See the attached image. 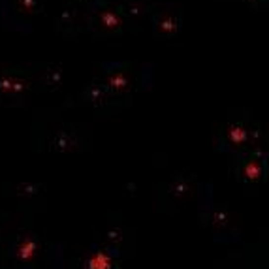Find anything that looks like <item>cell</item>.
Wrapping results in <instances>:
<instances>
[{
  "instance_id": "1",
  "label": "cell",
  "mask_w": 269,
  "mask_h": 269,
  "mask_svg": "<svg viewBox=\"0 0 269 269\" xmlns=\"http://www.w3.org/2000/svg\"><path fill=\"white\" fill-rule=\"evenodd\" d=\"M128 17L117 0H100L87 10V30L96 40H110L128 27Z\"/></svg>"
},
{
  "instance_id": "2",
  "label": "cell",
  "mask_w": 269,
  "mask_h": 269,
  "mask_svg": "<svg viewBox=\"0 0 269 269\" xmlns=\"http://www.w3.org/2000/svg\"><path fill=\"white\" fill-rule=\"evenodd\" d=\"M41 13L40 0H2V25L10 32H29Z\"/></svg>"
},
{
  "instance_id": "3",
  "label": "cell",
  "mask_w": 269,
  "mask_h": 269,
  "mask_svg": "<svg viewBox=\"0 0 269 269\" xmlns=\"http://www.w3.org/2000/svg\"><path fill=\"white\" fill-rule=\"evenodd\" d=\"M30 66H15L0 62V100H23L32 89Z\"/></svg>"
},
{
  "instance_id": "4",
  "label": "cell",
  "mask_w": 269,
  "mask_h": 269,
  "mask_svg": "<svg viewBox=\"0 0 269 269\" xmlns=\"http://www.w3.org/2000/svg\"><path fill=\"white\" fill-rule=\"evenodd\" d=\"M87 10L89 8L83 10L77 4L64 2L55 17V30L66 40L77 38L81 32L87 30Z\"/></svg>"
},
{
  "instance_id": "5",
  "label": "cell",
  "mask_w": 269,
  "mask_h": 269,
  "mask_svg": "<svg viewBox=\"0 0 269 269\" xmlns=\"http://www.w3.org/2000/svg\"><path fill=\"white\" fill-rule=\"evenodd\" d=\"M30 74H32V79L36 83H40L41 87L45 89H59L64 81V66L57 64V62H40V64H30Z\"/></svg>"
},
{
  "instance_id": "6",
  "label": "cell",
  "mask_w": 269,
  "mask_h": 269,
  "mask_svg": "<svg viewBox=\"0 0 269 269\" xmlns=\"http://www.w3.org/2000/svg\"><path fill=\"white\" fill-rule=\"evenodd\" d=\"M15 254H17V258L21 262H30V260L36 258V254H38V245H36V241L27 237V239H23L17 245V250H15Z\"/></svg>"
},
{
  "instance_id": "7",
  "label": "cell",
  "mask_w": 269,
  "mask_h": 269,
  "mask_svg": "<svg viewBox=\"0 0 269 269\" xmlns=\"http://www.w3.org/2000/svg\"><path fill=\"white\" fill-rule=\"evenodd\" d=\"M87 269H113V258L108 252H92L87 260Z\"/></svg>"
},
{
  "instance_id": "8",
  "label": "cell",
  "mask_w": 269,
  "mask_h": 269,
  "mask_svg": "<svg viewBox=\"0 0 269 269\" xmlns=\"http://www.w3.org/2000/svg\"><path fill=\"white\" fill-rule=\"evenodd\" d=\"M262 171H264L262 164H260V162H256V160H250V162H247V164H245V168H243V175H245V179L256 181V179H260V177H262Z\"/></svg>"
},
{
  "instance_id": "9",
  "label": "cell",
  "mask_w": 269,
  "mask_h": 269,
  "mask_svg": "<svg viewBox=\"0 0 269 269\" xmlns=\"http://www.w3.org/2000/svg\"><path fill=\"white\" fill-rule=\"evenodd\" d=\"M228 138L231 143L241 145V143H245V141L249 140V134H247V130L241 128V126H231V128L228 130Z\"/></svg>"
},
{
  "instance_id": "10",
  "label": "cell",
  "mask_w": 269,
  "mask_h": 269,
  "mask_svg": "<svg viewBox=\"0 0 269 269\" xmlns=\"http://www.w3.org/2000/svg\"><path fill=\"white\" fill-rule=\"evenodd\" d=\"M64 2H70V4H77V6H85V8H90V6L98 4L100 0H64Z\"/></svg>"
}]
</instances>
